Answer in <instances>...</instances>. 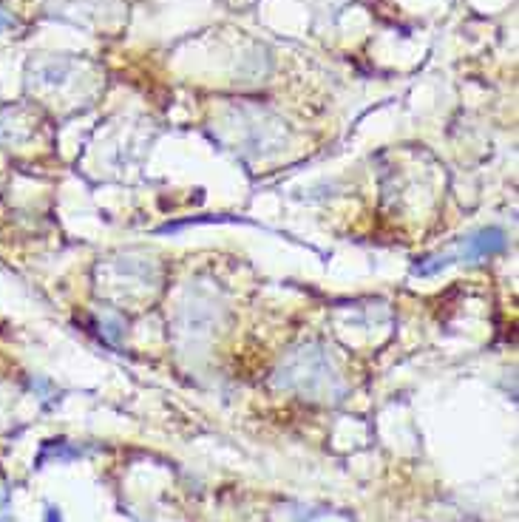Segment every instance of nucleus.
<instances>
[{"mask_svg": "<svg viewBox=\"0 0 519 522\" xmlns=\"http://www.w3.org/2000/svg\"><path fill=\"white\" fill-rule=\"evenodd\" d=\"M276 383L284 389H295L307 398H315V401H329L344 392L335 366L321 347H301L293 352L287 358V364L278 369Z\"/></svg>", "mask_w": 519, "mask_h": 522, "instance_id": "nucleus-1", "label": "nucleus"}, {"mask_svg": "<svg viewBox=\"0 0 519 522\" xmlns=\"http://www.w3.org/2000/svg\"><path fill=\"white\" fill-rule=\"evenodd\" d=\"M505 247H508V239L500 227H483L471 236H463L457 247H451L449 256L451 261H480L500 256Z\"/></svg>", "mask_w": 519, "mask_h": 522, "instance_id": "nucleus-2", "label": "nucleus"}, {"mask_svg": "<svg viewBox=\"0 0 519 522\" xmlns=\"http://www.w3.org/2000/svg\"><path fill=\"white\" fill-rule=\"evenodd\" d=\"M6 26H12V20L6 18V15H3V12H0V29H6Z\"/></svg>", "mask_w": 519, "mask_h": 522, "instance_id": "nucleus-3", "label": "nucleus"}]
</instances>
